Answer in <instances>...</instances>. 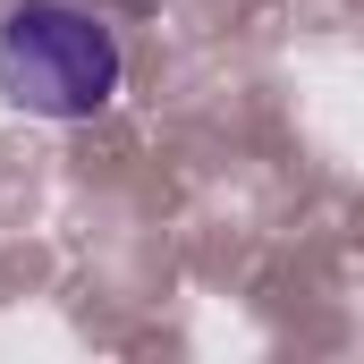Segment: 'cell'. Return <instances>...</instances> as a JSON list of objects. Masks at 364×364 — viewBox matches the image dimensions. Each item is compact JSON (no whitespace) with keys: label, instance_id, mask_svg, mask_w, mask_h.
<instances>
[{"label":"cell","instance_id":"6da1fadb","mask_svg":"<svg viewBox=\"0 0 364 364\" xmlns=\"http://www.w3.org/2000/svg\"><path fill=\"white\" fill-rule=\"evenodd\" d=\"M127 85V43L93 0H9L0 9V102L51 127L110 110Z\"/></svg>","mask_w":364,"mask_h":364}]
</instances>
